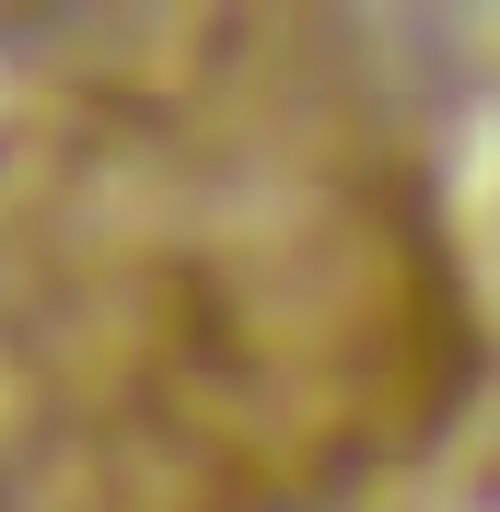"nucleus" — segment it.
<instances>
[{"label": "nucleus", "mask_w": 500, "mask_h": 512, "mask_svg": "<svg viewBox=\"0 0 500 512\" xmlns=\"http://www.w3.org/2000/svg\"><path fill=\"white\" fill-rule=\"evenodd\" d=\"M0 512H500V12L0 47Z\"/></svg>", "instance_id": "nucleus-1"}]
</instances>
